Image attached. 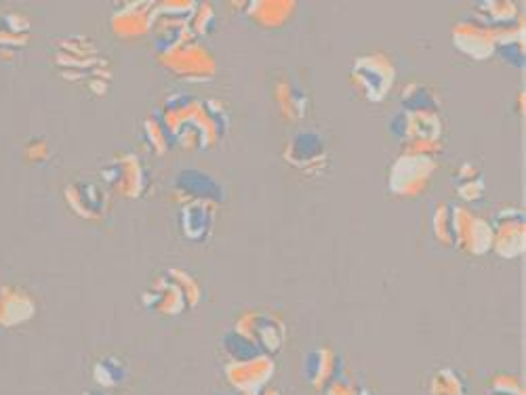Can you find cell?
Segmentation results:
<instances>
[{
    "label": "cell",
    "instance_id": "6da1fadb",
    "mask_svg": "<svg viewBox=\"0 0 526 395\" xmlns=\"http://www.w3.org/2000/svg\"><path fill=\"white\" fill-rule=\"evenodd\" d=\"M53 66L62 78L70 82H83L85 89L97 97L110 89L112 66L87 36H66L53 43Z\"/></svg>",
    "mask_w": 526,
    "mask_h": 395
},
{
    "label": "cell",
    "instance_id": "7a4b0ae2",
    "mask_svg": "<svg viewBox=\"0 0 526 395\" xmlns=\"http://www.w3.org/2000/svg\"><path fill=\"white\" fill-rule=\"evenodd\" d=\"M198 301L200 288L196 280L181 269H169L165 276H158L141 297L144 307L158 316H179L196 307Z\"/></svg>",
    "mask_w": 526,
    "mask_h": 395
},
{
    "label": "cell",
    "instance_id": "3957f363",
    "mask_svg": "<svg viewBox=\"0 0 526 395\" xmlns=\"http://www.w3.org/2000/svg\"><path fill=\"white\" fill-rule=\"evenodd\" d=\"M396 70L390 57L373 53L358 57L352 66V87L367 101H381L392 91Z\"/></svg>",
    "mask_w": 526,
    "mask_h": 395
},
{
    "label": "cell",
    "instance_id": "277c9868",
    "mask_svg": "<svg viewBox=\"0 0 526 395\" xmlns=\"http://www.w3.org/2000/svg\"><path fill=\"white\" fill-rule=\"evenodd\" d=\"M160 61H163L167 70L181 78H211L215 72L213 53L194 38L160 53Z\"/></svg>",
    "mask_w": 526,
    "mask_h": 395
},
{
    "label": "cell",
    "instance_id": "5b68a950",
    "mask_svg": "<svg viewBox=\"0 0 526 395\" xmlns=\"http://www.w3.org/2000/svg\"><path fill=\"white\" fill-rule=\"evenodd\" d=\"M101 177L112 187L114 192L125 198H139L148 190V171L144 162L135 154H120L101 171Z\"/></svg>",
    "mask_w": 526,
    "mask_h": 395
},
{
    "label": "cell",
    "instance_id": "8992f818",
    "mask_svg": "<svg viewBox=\"0 0 526 395\" xmlns=\"http://www.w3.org/2000/svg\"><path fill=\"white\" fill-rule=\"evenodd\" d=\"M436 164L426 154H407L394 162L390 171V190L400 196H415L428 185Z\"/></svg>",
    "mask_w": 526,
    "mask_h": 395
},
{
    "label": "cell",
    "instance_id": "52a82bcc",
    "mask_svg": "<svg viewBox=\"0 0 526 395\" xmlns=\"http://www.w3.org/2000/svg\"><path fill=\"white\" fill-rule=\"evenodd\" d=\"M390 129L404 143H436L440 137V118L432 112L402 110L392 118Z\"/></svg>",
    "mask_w": 526,
    "mask_h": 395
},
{
    "label": "cell",
    "instance_id": "ba28073f",
    "mask_svg": "<svg viewBox=\"0 0 526 395\" xmlns=\"http://www.w3.org/2000/svg\"><path fill=\"white\" fill-rule=\"evenodd\" d=\"M234 330L251 339L270 358L274 353H278L282 349V343H285V328H282V324L276 318L266 314H245L236 322Z\"/></svg>",
    "mask_w": 526,
    "mask_h": 395
},
{
    "label": "cell",
    "instance_id": "9c48e42d",
    "mask_svg": "<svg viewBox=\"0 0 526 395\" xmlns=\"http://www.w3.org/2000/svg\"><path fill=\"white\" fill-rule=\"evenodd\" d=\"M64 196L72 213L83 219H101L110 209L108 192L91 181L70 183Z\"/></svg>",
    "mask_w": 526,
    "mask_h": 395
},
{
    "label": "cell",
    "instance_id": "30bf717a",
    "mask_svg": "<svg viewBox=\"0 0 526 395\" xmlns=\"http://www.w3.org/2000/svg\"><path fill=\"white\" fill-rule=\"evenodd\" d=\"M36 316L34 297L15 284H0V328H17Z\"/></svg>",
    "mask_w": 526,
    "mask_h": 395
},
{
    "label": "cell",
    "instance_id": "8fae6325",
    "mask_svg": "<svg viewBox=\"0 0 526 395\" xmlns=\"http://www.w3.org/2000/svg\"><path fill=\"white\" fill-rule=\"evenodd\" d=\"M493 244L505 259H514L524 253V213H520V209H501L495 223Z\"/></svg>",
    "mask_w": 526,
    "mask_h": 395
},
{
    "label": "cell",
    "instance_id": "7c38bea8",
    "mask_svg": "<svg viewBox=\"0 0 526 395\" xmlns=\"http://www.w3.org/2000/svg\"><path fill=\"white\" fill-rule=\"evenodd\" d=\"M274 374V360L270 356H259L245 362H230L226 366V377L238 391H257L266 385Z\"/></svg>",
    "mask_w": 526,
    "mask_h": 395
},
{
    "label": "cell",
    "instance_id": "4fadbf2b",
    "mask_svg": "<svg viewBox=\"0 0 526 395\" xmlns=\"http://www.w3.org/2000/svg\"><path fill=\"white\" fill-rule=\"evenodd\" d=\"M152 3H129L112 15V30L118 38L133 40L152 32Z\"/></svg>",
    "mask_w": 526,
    "mask_h": 395
},
{
    "label": "cell",
    "instance_id": "5bb4252c",
    "mask_svg": "<svg viewBox=\"0 0 526 395\" xmlns=\"http://www.w3.org/2000/svg\"><path fill=\"white\" fill-rule=\"evenodd\" d=\"M30 40V19L22 11L0 15V59L7 61L22 51Z\"/></svg>",
    "mask_w": 526,
    "mask_h": 395
},
{
    "label": "cell",
    "instance_id": "9a60e30c",
    "mask_svg": "<svg viewBox=\"0 0 526 395\" xmlns=\"http://www.w3.org/2000/svg\"><path fill=\"white\" fill-rule=\"evenodd\" d=\"M497 32L484 24H459L453 32L455 45L474 59H484L495 51Z\"/></svg>",
    "mask_w": 526,
    "mask_h": 395
},
{
    "label": "cell",
    "instance_id": "2e32d148",
    "mask_svg": "<svg viewBox=\"0 0 526 395\" xmlns=\"http://www.w3.org/2000/svg\"><path fill=\"white\" fill-rule=\"evenodd\" d=\"M215 211L211 202L192 200L184 211L179 213V227L184 236L192 242H205L213 230Z\"/></svg>",
    "mask_w": 526,
    "mask_h": 395
},
{
    "label": "cell",
    "instance_id": "e0dca14e",
    "mask_svg": "<svg viewBox=\"0 0 526 395\" xmlns=\"http://www.w3.org/2000/svg\"><path fill=\"white\" fill-rule=\"evenodd\" d=\"M285 158L293 166H297V169H310V166L327 158L325 141H322V137L316 133H299L297 137L291 139Z\"/></svg>",
    "mask_w": 526,
    "mask_h": 395
},
{
    "label": "cell",
    "instance_id": "ac0fdd59",
    "mask_svg": "<svg viewBox=\"0 0 526 395\" xmlns=\"http://www.w3.org/2000/svg\"><path fill=\"white\" fill-rule=\"evenodd\" d=\"M177 187L186 196L202 202L221 200V187L211 175H205L200 171H184L177 179Z\"/></svg>",
    "mask_w": 526,
    "mask_h": 395
},
{
    "label": "cell",
    "instance_id": "d6986e66",
    "mask_svg": "<svg viewBox=\"0 0 526 395\" xmlns=\"http://www.w3.org/2000/svg\"><path fill=\"white\" fill-rule=\"evenodd\" d=\"M306 374L316 389L327 387L337 377V356L331 349H316L306 358Z\"/></svg>",
    "mask_w": 526,
    "mask_h": 395
},
{
    "label": "cell",
    "instance_id": "ffe728a7",
    "mask_svg": "<svg viewBox=\"0 0 526 395\" xmlns=\"http://www.w3.org/2000/svg\"><path fill=\"white\" fill-rule=\"evenodd\" d=\"M93 379L101 389H114L127 379V368L118 358H101L93 366Z\"/></svg>",
    "mask_w": 526,
    "mask_h": 395
},
{
    "label": "cell",
    "instance_id": "44dd1931",
    "mask_svg": "<svg viewBox=\"0 0 526 395\" xmlns=\"http://www.w3.org/2000/svg\"><path fill=\"white\" fill-rule=\"evenodd\" d=\"M428 395H465V383L451 368H442L432 374Z\"/></svg>",
    "mask_w": 526,
    "mask_h": 395
},
{
    "label": "cell",
    "instance_id": "7402d4cb",
    "mask_svg": "<svg viewBox=\"0 0 526 395\" xmlns=\"http://www.w3.org/2000/svg\"><path fill=\"white\" fill-rule=\"evenodd\" d=\"M259 7H263V9L251 7V17L255 19V22L261 24L263 28H276L278 24H282V19L287 17V11L291 5H287V3H259Z\"/></svg>",
    "mask_w": 526,
    "mask_h": 395
},
{
    "label": "cell",
    "instance_id": "603a6c76",
    "mask_svg": "<svg viewBox=\"0 0 526 395\" xmlns=\"http://www.w3.org/2000/svg\"><path fill=\"white\" fill-rule=\"evenodd\" d=\"M457 190H459V196L465 198V200H480L482 194H484V181H482V175L474 169V166L470 164V175H465L463 169L457 173Z\"/></svg>",
    "mask_w": 526,
    "mask_h": 395
},
{
    "label": "cell",
    "instance_id": "cb8c5ba5",
    "mask_svg": "<svg viewBox=\"0 0 526 395\" xmlns=\"http://www.w3.org/2000/svg\"><path fill=\"white\" fill-rule=\"evenodd\" d=\"M146 137L150 141V148L156 152V154H163L167 148H169V135L165 131L163 124H160L158 118H152L146 122Z\"/></svg>",
    "mask_w": 526,
    "mask_h": 395
},
{
    "label": "cell",
    "instance_id": "d4e9b609",
    "mask_svg": "<svg viewBox=\"0 0 526 395\" xmlns=\"http://www.w3.org/2000/svg\"><path fill=\"white\" fill-rule=\"evenodd\" d=\"M491 393L499 395H524L520 383L516 377H510V374H499L491 381Z\"/></svg>",
    "mask_w": 526,
    "mask_h": 395
},
{
    "label": "cell",
    "instance_id": "484cf974",
    "mask_svg": "<svg viewBox=\"0 0 526 395\" xmlns=\"http://www.w3.org/2000/svg\"><path fill=\"white\" fill-rule=\"evenodd\" d=\"M327 395H356V387H354V383L348 377H343V374H337V377L329 383Z\"/></svg>",
    "mask_w": 526,
    "mask_h": 395
},
{
    "label": "cell",
    "instance_id": "4316f807",
    "mask_svg": "<svg viewBox=\"0 0 526 395\" xmlns=\"http://www.w3.org/2000/svg\"><path fill=\"white\" fill-rule=\"evenodd\" d=\"M47 152H49L47 143L40 141V139H32V141L26 145V150H24L26 158L32 160V162H45Z\"/></svg>",
    "mask_w": 526,
    "mask_h": 395
},
{
    "label": "cell",
    "instance_id": "83f0119b",
    "mask_svg": "<svg viewBox=\"0 0 526 395\" xmlns=\"http://www.w3.org/2000/svg\"><path fill=\"white\" fill-rule=\"evenodd\" d=\"M83 395H114V393H108V391H104V389H97V391H87V393H83Z\"/></svg>",
    "mask_w": 526,
    "mask_h": 395
},
{
    "label": "cell",
    "instance_id": "f1b7e54d",
    "mask_svg": "<svg viewBox=\"0 0 526 395\" xmlns=\"http://www.w3.org/2000/svg\"><path fill=\"white\" fill-rule=\"evenodd\" d=\"M263 395H278V393H276L274 389H268V391H266V393H263Z\"/></svg>",
    "mask_w": 526,
    "mask_h": 395
},
{
    "label": "cell",
    "instance_id": "f546056e",
    "mask_svg": "<svg viewBox=\"0 0 526 395\" xmlns=\"http://www.w3.org/2000/svg\"><path fill=\"white\" fill-rule=\"evenodd\" d=\"M491 395H499V393H491Z\"/></svg>",
    "mask_w": 526,
    "mask_h": 395
}]
</instances>
